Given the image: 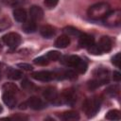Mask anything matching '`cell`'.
Wrapping results in <instances>:
<instances>
[{"instance_id":"cell-1","label":"cell","mask_w":121,"mask_h":121,"mask_svg":"<svg viewBox=\"0 0 121 121\" xmlns=\"http://www.w3.org/2000/svg\"><path fill=\"white\" fill-rule=\"evenodd\" d=\"M111 10V6L106 2H98L88 9V16L93 20H102Z\"/></svg>"},{"instance_id":"cell-2","label":"cell","mask_w":121,"mask_h":121,"mask_svg":"<svg viewBox=\"0 0 121 121\" xmlns=\"http://www.w3.org/2000/svg\"><path fill=\"white\" fill-rule=\"evenodd\" d=\"M100 106H101V99L97 96H94L85 99L82 109L88 117H93L98 112V111L100 110Z\"/></svg>"},{"instance_id":"cell-3","label":"cell","mask_w":121,"mask_h":121,"mask_svg":"<svg viewBox=\"0 0 121 121\" xmlns=\"http://www.w3.org/2000/svg\"><path fill=\"white\" fill-rule=\"evenodd\" d=\"M104 24L108 26H118L121 23V11L120 9H113L110 10L108 14L102 19Z\"/></svg>"},{"instance_id":"cell-4","label":"cell","mask_w":121,"mask_h":121,"mask_svg":"<svg viewBox=\"0 0 121 121\" xmlns=\"http://www.w3.org/2000/svg\"><path fill=\"white\" fill-rule=\"evenodd\" d=\"M3 42L10 48H16L21 43V36L15 32H9L3 36Z\"/></svg>"},{"instance_id":"cell-5","label":"cell","mask_w":121,"mask_h":121,"mask_svg":"<svg viewBox=\"0 0 121 121\" xmlns=\"http://www.w3.org/2000/svg\"><path fill=\"white\" fill-rule=\"evenodd\" d=\"M31 76L34 79L40 81H50L56 78L55 73L51 71H37L33 72Z\"/></svg>"},{"instance_id":"cell-6","label":"cell","mask_w":121,"mask_h":121,"mask_svg":"<svg viewBox=\"0 0 121 121\" xmlns=\"http://www.w3.org/2000/svg\"><path fill=\"white\" fill-rule=\"evenodd\" d=\"M26 106H28L32 110H42L46 107L45 103L37 96H31L26 101Z\"/></svg>"},{"instance_id":"cell-7","label":"cell","mask_w":121,"mask_h":121,"mask_svg":"<svg viewBox=\"0 0 121 121\" xmlns=\"http://www.w3.org/2000/svg\"><path fill=\"white\" fill-rule=\"evenodd\" d=\"M43 97L51 102V103H59L60 99H59V94L57 92V90L55 88H47L44 90L43 94Z\"/></svg>"},{"instance_id":"cell-8","label":"cell","mask_w":121,"mask_h":121,"mask_svg":"<svg viewBox=\"0 0 121 121\" xmlns=\"http://www.w3.org/2000/svg\"><path fill=\"white\" fill-rule=\"evenodd\" d=\"M80 58L78 56L76 55H71V56H64L61 58V60H60L63 65L68 66V67H73L75 68L77 66V64L80 61Z\"/></svg>"},{"instance_id":"cell-9","label":"cell","mask_w":121,"mask_h":121,"mask_svg":"<svg viewBox=\"0 0 121 121\" xmlns=\"http://www.w3.org/2000/svg\"><path fill=\"white\" fill-rule=\"evenodd\" d=\"M93 43H95V39H94L93 36H91L89 34H86V33H81L78 36V44L81 47L88 48Z\"/></svg>"},{"instance_id":"cell-10","label":"cell","mask_w":121,"mask_h":121,"mask_svg":"<svg viewBox=\"0 0 121 121\" xmlns=\"http://www.w3.org/2000/svg\"><path fill=\"white\" fill-rule=\"evenodd\" d=\"M99 49L101 50L102 53L104 52H109L111 49H112V40L110 37L108 36H102L97 43Z\"/></svg>"},{"instance_id":"cell-11","label":"cell","mask_w":121,"mask_h":121,"mask_svg":"<svg viewBox=\"0 0 121 121\" xmlns=\"http://www.w3.org/2000/svg\"><path fill=\"white\" fill-rule=\"evenodd\" d=\"M29 15H30L31 20H33L35 22L40 21L43 17V11L42 8H40L38 6H32L29 9Z\"/></svg>"},{"instance_id":"cell-12","label":"cell","mask_w":121,"mask_h":121,"mask_svg":"<svg viewBox=\"0 0 121 121\" xmlns=\"http://www.w3.org/2000/svg\"><path fill=\"white\" fill-rule=\"evenodd\" d=\"M2 99L4 101V103L10 109L14 108L16 105V99L14 97V94L12 93H9V92H4L3 95H2Z\"/></svg>"},{"instance_id":"cell-13","label":"cell","mask_w":121,"mask_h":121,"mask_svg":"<svg viewBox=\"0 0 121 121\" xmlns=\"http://www.w3.org/2000/svg\"><path fill=\"white\" fill-rule=\"evenodd\" d=\"M62 99L64 100L65 103L69 104V105H73L77 99V95H76V93L73 89H68V90H65L63 95H62Z\"/></svg>"},{"instance_id":"cell-14","label":"cell","mask_w":121,"mask_h":121,"mask_svg":"<svg viewBox=\"0 0 121 121\" xmlns=\"http://www.w3.org/2000/svg\"><path fill=\"white\" fill-rule=\"evenodd\" d=\"M26 11L23 8H16L13 10V17L19 23H24L26 20Z\"/></svg>"},{"instance_id":"cell-15","label":"cell","mask_w":121,"mask_h":121,"mask_svg":"<svg viewBox=\"0 0 121 121\" xmlns=\"http://www.w3.org/2000/svg\"><path fill=\"white\" fill-rule=\"evenodd\" d=\"M70 44V38L67 35H61L55 41V46L58 48H65Z\"/></svg>"},{"instance_id":"cell-16","label":"cell","mask_w":121,"mask_h":121,"mask_svg":"<svg viewBox=\"0 0 121 121\" xmlns=\"http://www.w3.org/2000/svg\"><path fill=\"white\" fill-rule=\"evenodd\" d=\"M40 33L43 37L46 39H50L55 35V29L48 25H44L40 28Z\"/></svg>"},{"instance_id":"cell-17","label":"cell","mask_w":121,"mask_h":121,"mask_svg":"<svg viewBox=\"0 0 121 121\" xmlns=\"http://www.w3.org/2000/svg\"><path fill=\"white\" fill-rule=\"evenodd\" d=\"M36 23H35V21H33V20H28V21H25L24 23H23V26H22V28H23V30L26 32V33H33V32H35V30H36Z\"/></svg>"},{"instance_id":"cell-18","label":"cell","mask_w":121,"mask_h":121,"mask_svg":"<svg viewBox=\"0 0 121 121\" xmlns=\"http://www.w3.org/2000/svg\"><path fill=\"white\" fill-rule=\"evenodd\" d=\"M60 118L62 120L65 121H71V120H78L79 119V115L77 112L74 111H68V112H64L63 113H61Z\"/></svg>"},{"instance_id":"cell-19","label":"cell","mask_w":121,"mask_h":121,"mask_svg":"<svg viewBox=\"0 0 121 121\" xmlns=\"http://www.w3.org/2000/svg\"><path fill=\"white\" fill-rule=\"evenodd\" d=\"M7 77L10 79H20L23 77V74L21 71L17 70V69H13V68H9L7 70Z\"/></svg>"},{"instance_id":"cell-20","label":"cell","mask_w":121,"mask_h":121,"mask_svg":"<svg viewBox=\"0 0 121 121\" xmlns=\"http://www.w3.org/2000/svg\"><path fill=\"white\" fill-rule=\"evenodd\" d=\"M63 32L67 36H76V37H78L81 34V32L79 30H78L77 28H75L73 26H66V27H64L63 28Z\"/></svg>"},{"instance_id":"cell-21","label":"cell","mask_w":121,"mask_h":121,"mask_svg":"<svg viewBox=\"0 0 121 121\" xmlns=\"http://www.w3.org/2000/svg\"><path fill=\"white\" fill-rule=\"evenodd\" d=\"M105 117L108 120H120V112L117 110H111L107 112Z\"/></svg>"},{"instance_id":"cell-22","label":"cell","mask_w":121,"mask_h":121,"mask_svg":"<svg viewBox=\"0 0 121 121\" xmlns=\"http://www.w3.org/2000/svg\"><path fill=\"white\" fill-rule=\"evenodd\" d=\"M45 56H46V58L49 60V61H51V60L55 61V60H58L60 59V53L59 51H55V50L47 52Z\"/></svg>"},{"instance_id":"cell-23","label":"cell","mask_w":121,"mask_h":121,"mask_svg":"<svg viewBox=\"0 0 121 121\" xmlns=\"http://www.w3.org/2000/svg\"><path fill=\"white\" fill-rule=\"evenodd\" d=\"M3 90H4V92H9V93H12V94H16L18 91L16 85L13 83H5L3 85Z\"/></svg>"},{"instance_id":"cell-24","label":"cell","mask_w":121,"mask_h":121,"mask_svg":"<svg viewBox=\"0 0 121 121\" xmlns=\"http://www.w3.org/2000/svg\"><path fill=\"white\" fill-rule=\"evenodd\" d=\"M11 26V22L9 18H2L0 20V31H4L7 30L9 26Z\"/></svg>"},{"instance_id":"cell-25","label":"cell","mask_w":121,"mask_h":121,"mask_svg":"<svg viewBox=\"0 0 121 121\" xmlns=\"http://www.w3.org/2000/svg\"><path fill=\"white\" fill-rule=\"evenodd\" d=\"M75 70H76L78 73H80V74L85 73L86 70H87V63H86L84 60H80V61H79V62L77 64V66L75 67Z\"/></svg>"},{"instance_id":"cell-26","label":"cell","mask_w":121,"mask_h":121,"mask_svg":"<svg viewBox=\"0 0 121 121\" xmlns=\"http://www.w3.org/2000/svg\"><path fill=\"white\" fill-rule=\"evenodd\" d=\"M34 63L38 64V65H46L49 63V60L46 58V56H41L38 57L36 59H34Z\"/></svg>"},{"instance_id":"cell-27","label":"cell","mask_w":121,"mask_h":121,"mask_svg":"<svg viewBox=\"0 0 121 121\" xmlns=\"http://www.w3.org/2000/svg\"><path fill=\"white\" fill-rule=\"evenodd\" d=\"M87 49H88V51L90 52V54H93V55H100V54H102V52H101V50L99 49L98 45L95 44V43H93V44H92L91 46H89Z\"/></svg>"},{"instance_id":"cell-28","label":"cell","mask_w":121,"mask_h":121,"mask_svg":"<svg viewBox=\"0 0 121 121\" xmlns=\"http://www.w3.org/2000/svg\"><path fill=\"white\" fill-rule=\"evenodd\" d=\"M58 2H59V0H44V5L48 9H53L54 7H56Z\"/></svg>"},{"instance_id":"cell-29","label":"cell","mask_w":121,"mask_h":121,"mask_svg":"<svg viewBox=\"0 0 121 121\" xmlns=\"http://www.w3.org/2000/svg\"><path fill=\"white\" fill-rule=\"evenodd\" d=\"M112 62L116 67H119V62H120V53H116V54L112 58Z\"/></svg>"},{"instance_id":"cell-30","label":"cell","mask_w":121,"mask_h":121,"mask_svg":"<svg viewBox=\"0 0 121 121\" xmlns=\"http://www.w3.org/2000/svg\"><path fill=\"white\" fill-rule=\"evenodd\" d=\"M1 2L6 5V6H9V7H14L17 5V0H1Z\"/></svg>"},{"instance_id":"cell-31","label":"cell","mask_w":121,"mask_h":121,"mask_svg":"<svg viewBox=\"0 0 121 121\" xmlns=\"http://www.w3.org/2000/svg\"><path fill=\"white\" fill-rule=\"evenodd\" d=\"M17 66L20 67V68H22V69H24V70H26V71H30L33 68L30 64H27V63H18Z\"/></svg>"},{"instance_id":"cell-32","label":"cell","mask_w":121,"mask_h":121,"mask_svg":"<svg viewBox=\"0 0 121 121\" xmlns=\"http://www.w3.org/2000/svg\"><path fill=\"white\" fill-rule=\"evenodd\" d=\"M22 86H23V88H25V89H30V88L32 87V84H31V82L28 81L27 79H24V80L22 81Z\"/></svg>"},{"instance_id":"cell-33","label":"cell","mask_w":121,"mask_h":121,"mask_svg":"<svg viewBox=\"0 0 121 121\" xmlns=\"http://www.w3.org/2000/svg\"><path fill=\"white\" fill-rule=\"evenodd\" d=\"M120 79H121V74L119 72H117V71L113 72V80L120 81Z\"/></svg>"},{"instance_id":"cell-34","label":"cell","mask_w":121,"mask_h":121,"mask_svg":"<svg viewBox=\"0 0 121 121\" xmlns=\"http://www.w3.org/2000/svg\"><path fill=\"white\" fill-rule=\"evenodd\" d=\"M3 111V109H2V107H1V105H0V112Z\"/></svg>"},{"instance_id":"cell-35","label":"cell","mask_w":121,"mask_h":121,"mask_svg":"<svg viewBox=\"0 0 121 121\" xmlns=\"http://www.w3.org/2000/svg\"><path fill=\"white\" fill-rule=\"evenodd\" d=\"M0 78H1V72H0Z\"/></svg>"}]
</instances>
